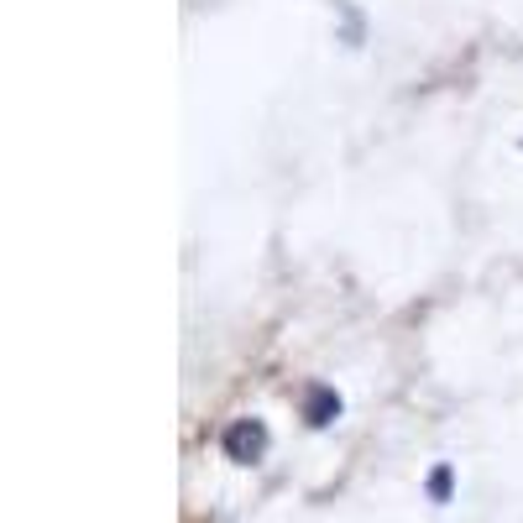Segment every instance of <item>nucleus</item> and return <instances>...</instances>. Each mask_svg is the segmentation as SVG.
I'll list each match as a JSON object with an SVG mask.
<instances>
[{"label": "nucleus", "mask_w": 523, "mask_h": 523, "mask_svg": "<svg viewBox=\"0 0 523 523\" xmlns=\"http://www.w3.org/2000/svg\"><path fill=\"white\" fill-rule=\"evenodd\" d=\"M225 450H231V461L257 466L262 450H267V429H262V419H236L231 429H225Z\"/></svg>", "instance_id": "1"}, {"label": "nucleus", "mask_w": 523, "mask_h": 523, "mask_svg": "<svg viewBox=\"0 0 523 523\" xmlns=\"http://www.w3.org/2000/svg\"><path fill=\"white\" fill-rule=\"evenodd\" d=\"M309 398H314V403H309V424H335V414H340V398H335L330 388H314Z\"/></svg>", "instance_id": "2"}, {"label": "nucleus", "mask_w": 523, "mask_h": 523, "mask_svg": "<svg viewBox=\"0 0 523 523\" xmlns=\"http://www.w3.org/2000/svg\"><path fill=\"white\" fill-rule=\"evenodd\" d=\"M450 482H456V471H450V466H435V471H429V497H435V503H450V492H456Z\"/></svg>", "instance_id": "3"}]
</instances>
